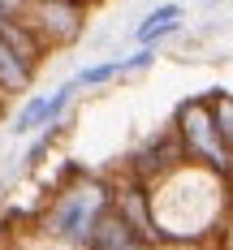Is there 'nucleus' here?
I'll list each match as a JSON object with an SVG mask.
<instances>
[{"label": "nucleus", "mask_w": 233, "mask_h": 250, "mask_svg": "<svg viewBox=\"0 0 233 250\" xmlns=\"http://www.w3.org/2000/svg\"><path fill=\"white\" fill-rule=\"evenodd\" d=\"M30 86H35V69H30L22 56L0 39V95H9V100H26Z\"/></svg>", "instance_id": "obj_8"}, {"label": "nucleus", "mask_w": 233, "mask_h": 250, "mask_svg": "<svg viewBox=\"0 0 233 250\" xmlns=\"http://www.w3.org/2000/svg\"><path fill=\"white\" fill-rule=\"evenodd\" d=\"M4 22H9V13H4V9H0V26H4Z\"/></svg>", "instance_id": "obj_16"}, {"label": "nucleus", "mask_w": 233, "mask_h": 250, "mask_svg": "<svg viewBox=\"0 0 233 250\" xmlns=\"http://www.w3.org/2000/svg\"><path fill=\"white\" fill-rule=\"evenodd\" d=\"M48 125V91H30L9 117V138H35Z\"/></svg>", "instance_id": "obj_9"}, {"label": "nucleus", "mask_w": 233, "mask_h": 250, "mask_svg": "<svg viewBox=\"0 0 233 250\" xmlns=\"http://www.w3.org/2000/svg\"><path fill=\"white\" fill-rule=\"evenodd\" d=\"M86 250H160V246H151L147 237H138L117 211H108V216L100 220V229H95V237H91Z\"/></svg>", "instance_id": "obj_7"}, {"label": "nucleus", "mask_w": 233, "mask_h": 250, "mask_svg": "<svg viewBox=\"0 0 233 250\" xmlns=\"http://www.w3.org/2000/svg\"><path fill=\"white\" fill-rule=\"evenodd\" d=\"M181 30H186V4L177 0H164V4H155L147 9L138 22L129 26V48H164L169 39H177Z\"/></svg>", "instance_id": "obj_6"}, {"label": "nucleus", "mask_w": 233, "mask_h": 250, "mask_svg": "<svg viewBox=\"0 0 233 250\" xmlns=\"http://www.w3.org/2000/svg\"><path fill=\"white\" fill-rule=\"evenodd\" d=\"M86 13H91L86 0H65V4H35L26 22L35 26L39 39L56 52V48H74L86 35Z\"/></svg>", "instance_id": "obj_5"}, {"label": "nucleus", "mask_w": 233, "mask_h": 250, "mask_svg": "<svg viewBox=\"0 0 233 250\" xmlns=\"http://www.w3.org/2000/svg\"><path fill=\"white\" fill-rule=\"evenodd\" d=\"M112 211L126 220L138 237H147L151 246L164 250L160 242V225H155V203H151V186L138 181V177H121L112 173Z\"/></svg>", "instance_id": "obj_4"}, {"label": "nucleus", "mask_w": 233, "mask_h": 250, "mask_svg": "<svg viewBox=\"0 0 233 250\" xmlns=\"http://www.w3.org/2000/svg\"><path fill=\"white\" fill-rule=\"evenodd\" d=\"M181 164H186L181 138H177V129H173V121H164V125H155V129H147V134L121 155L117 173L121 177H138V181L155 186V181H164L169 173H177Z\"/></svg>", "instance_id": "obj_3"}, {"label": "nucleus", "mask_w": 233, "mask_h": 250, "mask_svg": "<svg viewBox=\"0 0 233 250\" xmlns=\"http://www.w3.org/2000/svg\"><path fill=\"white\" fill-rule=\"evenodd\" d=\"M108 211H112V173L91 168L82 181L52 190L43 211L35 216V229L65 250H86Z\"/></svg>", "instance_id": "obj_1"}, {"label": "nucleus", "mask_w": 233, "mask_h": 250, "mask_svg": "<svg viewBox=\"0 0 233 250\" xmlns=\"http://www.w3.org/2000/svg\"><path fill=\"white\" fill-rule=\"evenodd\" d=\"M203 95H207V108H212V121H216V134L233 151V91L229 86H207Z\"/></svg>", "instance_id": "obj_12"}, {"label": "nucleus", "mask_w": 233, "mask_h": 250, "mask_svg": "<svg viewBox=\"0 0 233 250\" xmlns=\"http://www.w3.org/2000/svg\"><path fill=\"white\" fill-rule=\"evenodd\" d=\"M173 129L181 138V151H186V164L203 168V173L220 177L233 186V151L225 147V138L216 134V121H212V108H207V95H186V100L173 104Z\"/></svg>", "instance_id": "obj_2"}, {"label": "nucleus", "mask_w": 233, "mask_h": 250, "mask_svg": "<svg viewBox=\"0 0 233 250\" xmlns=\"http://www.w3.org/2000/svg\"><path fill=\"white\" fill-rule=\"evenodd\" d=\"M155 61H160V48H129L121 56V82L126 78H143L155 69Z\"/></svg>", "instance_id": "obj_13"}, {"label": "nucleus", "mask_w": 233, "mask_h": 250, "mask_svg": "<svg viewBox=\"0 0 233 250\" xmlns=\"http://www.w3.org/2000/svg\"><path fill=\"white\" fill-rule=\"evenodd\" d=\"M35 4H65V0H30V9H35ZM86 4H95V0H86Z\"/></svg>", "instance_id": "obj_14"}, {"label": "nucleus", "mask_w": 233, "mask_h": 250, "mask_svg": "<svg viewBox=\"0 0 233 250\" xmlns=\"http://www.w3.org/2000/svg\"><path fill=\"white\" fill-rule=\"evenodd\" d=\"M78 91H104L112 82H121V56H95L91 65H82L74 74Z\"/></svg>", "instance_id": "obj_10"}, {"label": "nucleus", "mask_w": 233, "mask_h": 250, "mask_svg": "<svg viewBox=\"0 0 233 250\" xmlns=\"http://www.w3.org/2000/svg\"><path fill=\"white\" fill-rule=\"evenodd\" d=\"M4 104H9V95H0V117H4Z\"/></svg>", "instance_id": "obj_15"}, {"label": "nucleus", "mask_w": 233, "mask_h": 250, "mask_svg": "<svg viewBox=\"0 0 233 250\" xmlns=\"http://www.w3.org/2000/svg\"><path fill=\"white\" fill-rule=\"evenodd\" d=\"M69 125H74L69 117H65V121H52V125H43V129L30 138V147H26V155H22V168H26V173H35V168L43 164V155L56 147V138H65V134H69Z\"/></svg>", "instance_id": "obj_11"}]
</instances>
